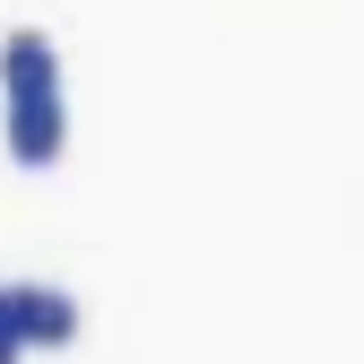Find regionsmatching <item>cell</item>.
<instances>
[{"label":"cell","instance_id":"6da1fadb","mask_svg":"<svg viewBox=\"0 0 364 364\" xmlns=\"http://www.w3.org/2000/svg\"><path fill=\"white\" fill-rule=\"evenodd\" d=\"M0 148H9L18 165H61L70 156V105H61V87L0 96Z\"/></svg>","mask_w":364,"mask_h":364},{"label":"cell","instance_id":"7a4b0ae2","mask_svg":"<svg viewBox=\"0 0 364 364\" xmlns=\"http://www.w3.org/2000/svg\"><path fill=\"white\" fill-rule=\"evenodd\" d=\"M0 321L18 330V347H70L78 338V295L53 278H0Z\"/></svg>","mask_w":364,"mask_h":364},{"label":"cell","instance_id":"3957f363","mask_svg":"<svg viewBox=\"0 0 364 364\" xmlns=\"http://www.w3.org/2000/svg\"><path fill=\"white\" fill-rule=\"evenodd\" d=\"M26 87H61V53L43 26H9L0 35V96H26Z\"/></svg>","mask_w":364,"mask_h":364},{"label":"cell","instance_id":"277c9868","mask_svg":"<svg viewBox=\"0 0 364 364\" xmlns=\"http://www.w3.org/2000/svg\"><path fill=\"white\" fill-rule=\"evenodd\" d=\"M0 364H26V347H18V330L0 321Z\"/></svg>","mask_w":364,"mask_h":364}]
</instances>
